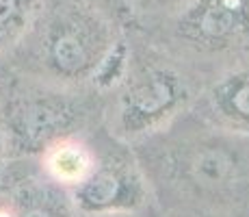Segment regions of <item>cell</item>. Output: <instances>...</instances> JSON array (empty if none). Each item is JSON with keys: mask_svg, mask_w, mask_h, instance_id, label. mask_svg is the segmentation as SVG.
<instances>
[{"mask_svg": "<svg viewBox=\"0 0 249 217\" xmlns=\"http://www.w3.org/2000/svg\"><path fill=\"white\" fill-rule=\"evenodd\" d=\"M93 9H98L102 16H107L111 22H115L119 28L132 22V13L128 9L126 0H85Z\"/></svg>", "mask_w": 249, "mask_h": 217, "instance_id": "12", "label": "cell"}, {"mask_svg": "<svg viewBox=\"0 0 249 217\" xmlns=\"http://www.w3.org/2000/svg\"><path fill=\"white\" fill-rule=\"evenodd\" d=\"M0 217H76V209L63 187L26 180L0 196Z\"/></svg>", "mask_w": 249, "mask_h": 217, "instance_id": "8", "label": "cell"}, {"mask_svg": "<svg viewBox=\"0 0 249 217\" xmlns=\"http://www.w3.org/2000/svg\"><path fill=\"white\" fill-rule=\"evenodd\" d=\"M46 7L48 0H0V59L20 50Z\"/></svg>", "mask_w": 249, "mask_h": 217, "instance_id": "10", "label": "cell"}, {"mask_svg": "<svg viewBox=\"0 0 249 217\" xmlns=\"http://www.w3.org/2000/svg\"><path fill=\"white\" fill-rule=\"evenodd\" d=\"M119 83L117 126L126 137L159 133L191 100L184 76L174 65L156 59H139L137 65H128Z\"/></svg>", "mask_w": 249, "mask_h": 217, "instance_id": "4", "label": "cell"}, {"mask_svg": "<svg viewBox=\"0 0 249 217\" xmlns=\"http://www.w3.org/2000/svg\"><path fill=\"white\" fill-rule=\"evenodd\" d=\"M145 176L130 154L113 150L98 157L93 170L74 187L71 202L80 215H124L145 204Z\"/></svg>", "mask_w": 249, "mask_h": 217, "instance_id": "6", "label": "cell"}, {"mask_svg": "<svg viewBox=\"0 0 249 217\" xmlns=\"http://www.w3.org/2000/svg\"><path fill=\"white\" fill-rule=\"evenodd\" d=\"M206 111L219 128L234 133L249 130V65L236 67L210 87Z\"/></svg>", "mask_w": 249, "mask_h": 217, "instance_id": "7", "label": "cell"}, {"mask_svg": "<svg viewBox=\"0 0 249 217\" xmlns=\"http://www.w3.org/2000/svg\"><path fill=\"white\" fill-rule=\"evenodd\" d=\"M195 55H228L249 46V0H189L165 20Z\"/></svg>", "mask_w": 249, "mask_h": 217, "instance_id": "5", "label": "cell"}, {"mask_svg": "<svg viewBox=\"0 0 249 217\" xmlns=\"http://www.w3.org/2000/svg\"><path fill=\"white\" fill-rule=\"evenodd\" d=\"M150 174L178 200L228 209L249 197V141L234 130H186L152 141Z\"/></svg>", "mask_w": 249, "mask_h": 217, "instance_id": "1", "label": "cell"}, {"mask_svg": "<svg viewBox=\"0 0 249 217\" xmlns=\"http://www.w3.org/2000/svg\"><path fill=\"white\" fill-rule=\"evenodd\" d=\"M83 217H126V215H83Z\"/></svg>", "mask_w": 249, "mask_h": 217, "instance_id": "13", "label": "cell"}, {"mask_svg": "<svg viewBox=\"0 0 249 217\" xmlns=\"http://www.w3.org/2000/svg\"><path fill=\"white\" fill-rule=\"evenodd\" d=\"M95 161H98V154L76 135L59 139L41 152V165L50 182L63 189L65 187L74 189L76 185H80L91 174Z\"/></svg>", "mask_w": 249, "mask_h": 217, "instance_id": "9", "label": "cell"}, {"mask_svg": "<svg viewBox=\"0 0 249 217\" xmlns=\"http://www.w3.org/2000/svg\"><path fill=\"white\" fill-rule=\"evenodd\" d=\"M117 31V24L85 0H48L44 16L24 43L39 80L76 87L93 80L119 39Z\"/></svg>", "mask_w": 249, "mask_h": 217, "instance_id": "2", "label": "cell"}, {"mask_svg": "<svg viewBox=\"0 0 249 217\" xmlns=\"http://www.w3.org/2000/svg\"><path fill=\"white\" fill-rule=\"evenodd\" d=\"M132 13V22H165L176 11H180L189 0H126Z\"/></svg>", "mask_w": 249, "mask_h": 217, "instance_id": "11", "label": "cell"}, {"mask_svg": "<svg viewBox=\"0 0 249 217\" xmlns=\"http://www.w3.org/2000/svg\"><path fill=\"white\" fill-rule=\"evenodd\" d=\"M89 109L70 87L35 79L11 87L0 102V135L13 157L41 154L54 141L76 135Z\"/></svg>", "mask_w": 249, "mask_h": 217, "instance_id": "3", "label": "cell"}]
</instances>
